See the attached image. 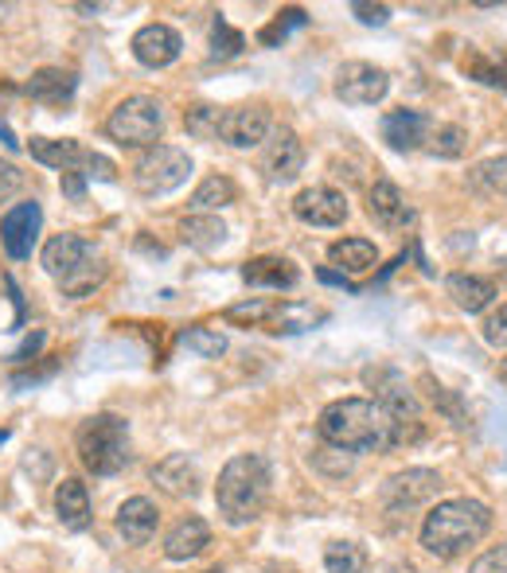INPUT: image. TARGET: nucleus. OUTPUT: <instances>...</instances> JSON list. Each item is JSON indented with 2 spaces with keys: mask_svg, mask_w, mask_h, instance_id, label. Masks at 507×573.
<instances>
[{
  "mask_svg": "<svg viewBox=\"0 0 507 573\" xmlns=\"http://www.w3.org/2000/svg\"><path fill=\"white\" fill-rule=\"evenodd\" d=\"M180 343L188 351H196L199 360H219L227 351V335L219 332V328H203V324H196V328H184L180 332Z\"/></svg>",
  "mask_w": 507,
  "mask_h": 573,
  "instance_id": "nucleus-30",
  "label": "nucleus"
},
{
  "mask_svg": "<svg viewBox=\"0 0 507 573\" xmlns=\"http://www.w3.org/2000/svg\"><path fill=\"white\" fill-rule=\"evenodd\" d=\"M106 133L121 148H153L164 133V106L153 95H133L118 102L106 118Z\"/></svg>",
  "mask_w": 507,
  "mask_h": 573,
  "instance_id": "nucleus-6",
  "label": "nucleus"
},
{
  "mask_svg": "<svg viewBox=\"0 0 507 573\" xmlns=\"http://www.w3.org/2000/svg\"><path fill=\"white\" fill-rule=\"evenodd\" d=\"M87 168H90V176H98V180H113V164L106 161V156L87 153Z\"/></svg>",
  "mask_w": 507,
  "mask_h": 573,
  "instance_id": "nucleus-44",
  "label": "nucleus"
},
{
  "mask_svg": "<svg viewBox=\"0 0 507 573\" xmlns=\"http://www.w3.org/2000/svg\"><path fill=\"white\" fill-rule=\"evenodd\" d=\"M441 488V476L433 469H406L383 484V507L387 515H410L414 507L430 504Z\"/></svg>",
  "mask_w": 507,
  "mask_h": 573,
  "instance_id": "nucleus-9",
  "label": "nucleus"
},
{
  "mask_svg": "<svg viewBox=\"0 0 507 573\" xmlns=\"http://www.w3.org/2000/svg\"><path fill=\"white\" fill-rule=\"evenodd\" d=\"M305 24H309L305 9H282V12H277V16L269 20V24L258 32V43H262V47H277V43H282L285 35L297 32V27H305Z\"/></svg>",
  "mask_w": 507,
  "mask_h": 573,
  "instance_id": "nucleus-33",
  "label": "nucleus"
},
{
  "mask_svg": "<svg viewBox=\"0 0 507 573\" xmlns=\"http://www.w3.org/2000/svg\"><path fill=\"white\" fill-rule=\"evenodd\" d=\"M63 191H67L70 199H82V191H87V176L82 172H63Z\"/></svg>",
  "mask_w": 507,
  "mask_h": 573,
  "instance_id": "nucleus-43",
  "label": "nucleus"
},
{
  "mask_svg": "<svg viewBox=\"0 0 507 573\" xmlns=\"http://www.w3.org/2000/svg\"><path fill=\"white\" fill-rule=\"evenodd\" d=\"M262 168L274 184H289L301 176L305 168V145L293 129H274V137L266 141V156H262Z\"/></svg>",
  "mask_w": 507,
  "mask_h": 573,
  "instance_id": "nucleus-13",
  "label": "nucleus"
},
{
  "mask_svg": "<svg viewBox=\"0 0 507 573\" xmlns=\"http://www.w3.org/2000/svg\"><path fill=\"white\" fill-rule=\"evenodd\" d=\"M464 129L461 125H438L430 137V153L433 156H461L464 153Z\"/></svg>",
  "mask_w": 507,
  "mask_h": 573,
  "instance_id": "nucleus-37",
  "label": "nucleus"
},
{
  "mask_svg": "<svg viewBox=\"0 0 507 573\" xmlns=\"http://www.w3.org/2000/svg\"><path fill=\"white\" fill-rule=\"evenodd\" d=\"M153 480L161 484L164 492H173V496H196V492H199V472H196V464H191L184 453H173L168 461L156 464Z\"/></svg>",
  "mask_w": 507,
  "mask_h": 573,
  "instance_id": "nucleus-24",
  "label": "nucleus"
},
{
  "mask_svg": "<svg viewBox=\"0 0 507 573\" xmlns=\"http://www.w3.org/2000/svg\"><path fill=\"white\" fill-rule=\"evenodd\" d=\"M75 449L95 476H118L130 464V426L118 414H95L78 426Z\"/></svg>",
  "mask_w": 507,
  "mask_h": 573,
  "instance_id": "nucleus-5",
  "label": "nucleus"
},
{
  "mask_svg": "<svg viewBox=\"0 0 507 573\" xmlns=\"http://www.w3.org/2000/svg\"><path fill=\"white\" fill-rule=\"evenodd\" d=\"M55 515H59V522L67 527V531H82L90 522V492L82 480L67 476L55 488Z\"/></svg>",
  "mask_w": 507,
  "mask_h": 573,
  "instance_id": "nucleus-21",
  "label": "nucleus"
},
{
  "mask_svg": "<svg viewBox=\"0 0 507 573\" xmlns=\"http://www.w3.org/2000/svg\"><path fill=\"white\" fill-rule=\"evenodd\" d=\"M219 137L231 148H254L269 137V110L262 102L231 106L219 118Z\"/></svg>",
  "mask_w": 507,
  "mask_h": 573,
  "instance_id": "nucleus-10",
  "label": "nucleus"
},
{
  "mask_svg": "<svg viewBox=\"0 0 507 573\" xmlns=\"http://www.w3.org/2000/svg\"><path fill=\"white\" fill-rule=\"evenodd\" d=\"M317 320H324V312H317V308L309 305H277L266 328L269 332H305V328H312Z\"/></svg>",
  "mask_w": 507,
  "mask_h": 573,
  "instance_id": "nucleus-29",
  "label": "nucleus"
},
{
  "mask_svg": "<svg viewBox=\"0 0 507 573\" xmlns=\"http://www.w3.org/2000/svg\"><path fill=\"white\" fill-rule=\"evenodd\" d=\"M180 234L188 246L211 254V250L227 242V223L219 219V214H188V219L180 223Z\"/></svg>",
  "mask_w": 507,
  "mask_h": 573,
  "instance_id": "nucleus-27",
  "label": "nucleus"
},
{
  "mask_svg": "<svg viewBox=\"0 0 507 573\" xmlns=\"http://www.w3.org/2000/svg\"><path fill=\"white\" fill-rule=\"evenodd\" d=\"M433 137V121L421 110H390L383 118V141L395 153H414Z\"/></svg>",
  "mask_w": 507,
  "mask_h": 573,
  "instance_id": "nucleus-15",
  "label": "nucleus"
},
{
  "mask_svg": "<svg viewBox=\"0 0 507 573\" xmlns=\"http://www.w3.org/2000/svg\"><path fill=\"white\" fill-rule=\"evenodd\" d=\"M32 156L40 164H47V168H59V172H75L87 164V148L78 145V141L70 137H32Z\"/></svg>",
  "mask_w": 507,
  "mask_h": 573,
  "instance_id": "nucleus-23",
  "label": "nucleus"
},
{
  "mask_svg": "<svg viewBox=\"0 0 507 573\" xmlns=\"http://www.w3.org/2000/svg\"><path fill=\"white\" fill-rule=\"evenodd\" d=\"M390 90V75L375 63L352 59L335 70V98L348 106H375Z\"/></svg>",
  "mask_w": 507,
  "mask_h": 573,
  "instance_id": "nucleus-8",
  "label": "nucleus"
},
{
  "mask_svg": "<svg viewBox=\"0 0 507 573\" xmlns=\"http://www.w3.org/2000/svg\"><path fill=\"white\" fill-rule=\"evenodd\" d=\"M499 375H504V378H507V360H504V367H499Z\"/></svg>",
  "mask_w": 507,
  "mask_h": 573,
  "instance_id": "nucleus-46",
  "label": "nucleus"
},
{
  "mask_svg": "<svg viewBox=\"0 0 507 573\" xmlns=\"http://www.w3.org/2000/svg\"><path fill=\"white\" fill-rule=\"evenodd\" d=\"M156 522H161L156 504L153 499H145V496H133V499H125V504L118 507V531H121V539L130 542V547H145V542L156 535Z\"/></svg>",
  "mask_w": 507,
  "mask_h": 573,
  "instance_id": "nucleus-18",
  "label": "nucleus"
},
{
  "mask_svg": "<svg viewBox=\"0 0 507 573\" xmlns=\"http://www.w3.org/2000/svg\"><path fill=\"white\" fill-rule=\"evenodd\" d=\"M317 433L344 453H383L395 445V426H390V414L378 406V398L375 403L371 398H340V403L324 406Z\"/></svg>",
  "mask_w": 507,
  "mask_h": 573,
  "instance_id": "nucleus-1",
  "label": "nucleus"
},
{
  "mask_svg": "<svg viewBox=\"0 0 507 573\" xmlns=\"http://www.w3.org/2000/svg\"><path fill=\"white\" fill-rule=\"evenodd\" d=\"M130 47H133V55H137V63L161 70V67H173V63L180 59L184 40H180V32L168 24H145L137 35H133Z\"/></svg>",
  "mask_w": 507,
  "mask_h": 573,
  "instance_id": "nucleus-14",
  "label": "nucleus"
},
{
  "mask_svg": "<svg viewBox=\"0 0 507 573\" xmlns=\"http://www.w3.org/2000/svg\"><path fill=\"white\" fill-rule=\"evenodd\" d=\"M274 300H262V297H254V300H242V305H231L223 312V320H231V324H242V328H266L269 324V317H274Z\"/></svg>",
  "mask_w": 507,
  "mask_h": 573,
  "instance_id": "nucleus-32",
  "label": "nucleus"
},
{
  "mask_svg": "<svg viewBox=\"0 0 507 573\" xmlns=\"http://www.w3.org/2000/svg\"><path fill=\"white\" fill-rule=\"evenodd\" d=\"M207 547H211V527H207L199 515L180 519L173 531H168V539H164V554L173 558V562H191V558H199Z\"/></svg>",
  "mask_w": 507,
  "mask_h": 573,
  "instance_id": "nucleus-19",
  "label": "nucleus"
},
{
  "mask_svg": "<svg viewBox=\"0 0 507 573\" xmlns=\"http://www.w3.org/2000/svg\"><path fill=\"white\" fill-rule=\"evenodd\" d=\"M293 214L305 227H340L348 219V196L335 188H305L293 199Z\"/></svg>",
  "mask_w": 507,
  "mask_h": 573,
  "instance_id": "nucleus-12",
  "label": "nucleus"
},
{
  "mask_svg": "<svg viewBox=\"0 0 507 573\" xmlns=\"http://www.w3.org/2000/svg\"><path fill=\"white\" fill-rule=\"evenodd\" d=\"M269 499V464L258 453H242L227 461L216 484V504L231 527H246L262 515Z\"/></svg>",
  "mask_w": 507,
  "mask_h": 573,
  "instance_id": "nucleus-3",
  "label": "nucleus"
},
{
  "mask_svg": "<svg viewBox=\"0 0 507 573\" xmlns=\"http://www.w3.org/2000/svg\"><path fill=\"white\" fill-rule=\"evenodd\" d=\"M239 199V188H234L231 176H207L203 184L191 196V211L196 214H216L219 207H231Z\"/></svg>",
  "mask_w": 507,
  "mask_h": 573,
  "instance_id": "nucleus-28",
  "label": "nucleus"
},
{
  "mask_svg": "<svg viewBox=\"0 0 507 573\" xmlns=\"http://www.w3.org/2000/svg\"><path fill=\"white\" fill-rule=\"evenodd\" d=\"M469 573H507V542L504 547H492L469 565Z\"/></svg>",
  "mask_w": 507,
  "mask_h": 573,
  "instance_id": "nucleus-39",
  "label": "nucleus"
},
{
  "mask_svg": "<svg viewBox=\"0 0 507 573\" xmlns=\"http://www.w3.org/2000/svg\"><path fill=\"white\" fill-rule=\"evenodd\" d=\"M481 332H484V340H488L492 348H507V305H499L496 312L484 320Z\"/></svg>",
  "mask_w": 507,
  "mask_h": 573,
  "instance_id": "nucleus-38",
  "label": "nucleus"
},
{
  "mask_svg": "<svg viewBox=\"0 0 507 573\" xmlns=\"http://www.w3.org/2000/svg\"><path fill=\"white\" fill-rule=\"evenodd\" d=\"M44 340H47L44 332H32V335H27L24 343H20L16 351H12V363H32V360H35V351L44 348Z\"/></svg>",
  "mask_w": 507,
  "mask_h": 573,
  "instance_id": "nucleus-42",
  "label": "nucleus"
},
{
  "mask_svg": "<svg viewBox=\"0 0 507 573\" xmlns=\"http://www.w3.org/2000/svg\"><path fill=\"white\" fill-rule=\"evenodd\" d=\"M242 47H246V35L234 32L223 16H216V24H211V59H234V55H242Z\"/></svg>",
  "mask_w": 507,
  "mask_h": 573,
  "instance_id": "nucleus-34",
  "label": "nucleus"
},
{
  "mask_svg": "<svg viewBox=\"0 0 507 573\" xmlns=\"http://www.w3.org/2000/svg\"><path fill=\"white\" fill-rule=\"evenodd\" d=\"M461 70L469 78H476V82L496 86V90H504L507 95V55L484 52V47H469V55L461 59Z\"/></svg>",
  "mask_w": 507,
  "mask_h": 573,
  "instance_id": "nucleus-25",
  "label": "nucleus"
},
{
  "mask_svg": "<svg viewBox=\"0 0 507 573\" xmlns=\"http://www.w3.org/2000/svg\"><path fill=\"white\" fill-rule=\"evenodd\" d=\"M44 269L67 297H90L106 282V257L82 234H55L44 246Z\"/></svg>",
  "mask_w": 507,
  "mask_h": 573,
  "instance_id": "nucleus-4",
  "label": "nucleus"
},
{
  "mask_svg": "<svg viewBox=\"0 0 507 573\" xmlns=\"http://www.w3.org/2000/svg\"><path fill=\"white\" fill-rule=\"evenodd\" d=\"M242 282L258 285V289H293V285L301 282V269L282 254H262L250 257L246 266H242Z\"/></svg>",
  "mask_w": 507,
  "mask_h": 573,
  "instance_id": "nucleus-17",
  "label": "nucleus"
},
{
  "mask_svg": "<svg viewBox=\"0 0 507 573\" xmlns=\"http://www.w3.org/2000/svg\"><path fill=\"white\" fill-rule=\"evenodd\" d=\"M352 12L360 16V24H375V27H383L390 20L387 4H352Z\"/></svg>",
  "mask_w": 507,
  "mask_h": 573,
  "instance_id": "nucleus-41",
  "label": "nucleus"
},
{
  "mask_svg": "<svg viewBox=\"0 0 507 573\" xmlns=\"http://www.w3.org/2000/svg\"><path fill=\"white\" fill-rule=\"evenodd\" d=\"M40 227H44V211H40V203H35V199L12 207V211L0 219V242H4L9 257H16V262L32 257L35 239H40Z\"/></svg>",
  "mask_w": 507,
  "mask_h": 573,
  "instance_id": "nucleus-11",
  "label": "nucleus"
},
{
  "mask_svg": "<svg viewBox=\"0 0 507 573\" xmlns=\"http://www.w3.org/2000/svg\"><path fill=\"white\" fill-rule=\"evenodd\" d=\"M328 262H332L335 269H344V274H367L378 262V250L375 242L367 239H340L328 246Z\"/></svg>",
  "mask_w": 507,
  "mask_h": 573,
  "instance_id": "nucleus-26",
  "label": "nucleus"
},
{
  "mask_svg": "<svg viewBox=\"0 0 507 573\" xmlns=\"http://www.w3.org/2000/svg\"><path fill=\"white\" fill-rule=\"evenodd\" d=\"M492 531V507L481 499H441L421 522V550L441 562L464 554Z\"/></svg>",
  "mask_w": 507,
  "mask_h": 573,
  "instance_id": "nucleus-2",
  "label": "nucleus"
},
{
  "mask_svg": "<svg viewBox=\"0 0 507 573\" xmlns=\"http://www.w3.org/2000/svg\"><path fill=\"white\" fill-rule=\"evenodd\" d=\"M473 176H476V184H481V188L496 191V196H507V153H499V156H492V161L476 164Z\"/></svg>",
  "mask_w": 507,
  "mask_h": 573,
  "instance_id": "nucleus-35",
  "label": "nucleus"
},
{
  "mask_svg": "<svg viewBox=\"0 0 507 573\" xmlns=\"http://www.w3.org/2000/svg\"><path fill=\"white\" fill-rule=\"evenodd\" d=\"M4 441H9V429H0V445H4Z\"/></svg>",
  "mask_w": 507,
  "mask_h": 573,
  "instance_id": "nucleus-45",
  "label": "nucleus"
},
{
  "mask_svg": "<svg viewBox=\"0 0 507 573\" xmlns=\"http://www.w3.org/2000/svg\"><path fill=\"white\" fill-rule=\"evenodd\" d=\"M75 70L67 67H40L32 78H27V98H35V102H44V106H63L75 98Z\"/></svg>",
  "mask_w": 507,
  "mask_h": 573,
  "instance_id": "nucleus-20",
  "label": "nucleus"
},
{
  "mask_svg": "<svg viewBox=\"0 0 507 573\" xmlns=\"http://www.w3.org/2000/svg\"><path fill=\"white\" fill-rule=\"evenodd\" d=\"M367 211L378 227H387V231H406L414 223V207L406 203L403 188L390 180H375L371 184V196H367Z\"/></svg>",
  "mask_w": 507,
  "mask_h": 573,
  "instance_id": "nucleus-16",
  "label": "nucleus"
},
{
  "mask_svg": "<svg viewBox=\"0 0 507 573\" xmlns=\"http://www.w3.org/2000/svg\"><path fill=\"white\" fill-rule=\"evenodd\" d=\"M207 573H223V570H207Z\"/></svg>",
  "mask_w": 507,
  "mask_h": 573,
  "instance_id": "nucleus-47",
  "label": "nucleus"
},
{
  "mask_svg": "<svg viewBox=\"0 0 507 573\" xmlns=\"http://www.w3.org/2000/svg\"><path fill=\"white\" fill-rule=\"evenodd\" d=\"M219 118L223 113L216 110V106H196V110H188V133L191 137H199V141H211V137H219Z\"/></svg>",
  "mask_w": 507,
  "mask_h": 573,
  "instance_id": "nucleus-36",
  "label": "nucleus"
},
{
  "mask_svg": "<svg viewBox=\"0 0 507 573\" xmlns=\"http://www.w3.org/2000/svg\"><path fill=\"white\" fill-rule=\"evenodd\" d=\"M191 176V156L176 145H153L133 164V184L141 196H168Z\"/></svg>",
  "mask_w": 507,
  "mask_h": 573,
  "instance_id": "nucleus-7",
  "label": "nucleus"
},
{
  "mask_svg": "<svg viewBox=\"0 0 507 573\" xmlns=\"http://www.w3.org/2000/svg\"><path fill=\"white\" fill-rule=\"evenodd\" d=\"M328 573H363L367 570V554H363L360 542H332L324 550Z\"/></svg>",
  "mask_w": 507,
  "mask_h": 573,
  "instance_id": "nucleus-31",
  "label": "nucleus"
},
{
  "mask_svg": "<svg viewBox=\"0 0 507 573\" xmlns=\"http://www.w3.org/2000/svg\"><path fill=\"white\" fill-rule=\"evenodd\" d=\"M445 293L453 297V305L461 308V312H484V308L496 300V285L476 274H449Z\"/></svg>",
  "mask_w": 507,
  "mask_h": 573,
  "instance_id": "nucleus-22",
  "label": "nucleus"
},
{
  "mask_svg": "<svg viewBox=\"0 0 507 573\" xmlns=\"http://www.w3.org/2000/svg\"><path fill=\"white\" fill-rule=\"evenodd\" d=\"M20 188H24V172L12 161H0V203H9Z\"/></svg>",
  "mask_w": 507,
  "mask_h": 573,
  "instance_id": "nucleus-40",
  "label": "nucleus"
}]
</instances>
